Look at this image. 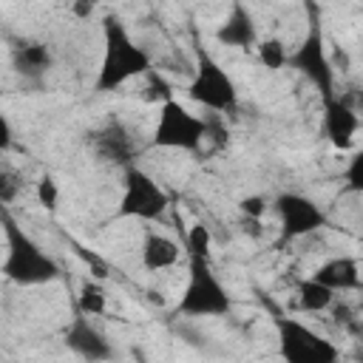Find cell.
Listing matches in <instances>:
<instances>
[{"label": "cell", "mask_w": 363, "mask_h": 363, "mask_svg": "<svg viewBox=\"0 0 363 363\" xmlns=\"http://www.w3.org/2000/svg\"><path fill=\"white\" fill-rule=\"evenodd\" d=\"M216 40L218 45H227V48H255V43L261 40L258 37V26H255V17L252 11L241 3V0H233L227 17L218 23L216 28Z\"/></svg>", "instance_id": "13"}, {"label": "cell", "mask_w": 363, "mask_h": 363, "mask_svg": "<svg viewBox=\"0 0 363 363\" xmlns=\"http://www.w3.org/2000/svg\"><path fill=\"white\" fill-rule=\"evenodd\" d=\"M210 241H213L210 227L199 221V224H193L184 233V252L187 255H204V258H210Z\"/></svg>", "instance_id": "21"}, {"label": "cell", "mask_w": 363, "mask_h": 363, "mask_svg": "<svg viewBox=\"0 0 363 363\" xmlns=\"http://www.w3.org/2000/svg\"><path fill=\"white\" fill-rule=\"evenodd\" d=\"M315 281L326 284L335 292H352V289H363V278H360V261L352 255H335L329 261H323L315 272Z\"/></svg>", "instance_id": "15"}, {"label": "cell", "mask_w": 363, "mask_h": 363, "mask_svg": "<svg viewBox=\"0 0 363 363\" xmlns=\"http://www.w3.org/2000/svg\"><path fill=\"white\" fill-rule=\"evenodd\" d=\"M272 323L278 332V354L286 363H335L340 357V349L332 340H326L298 318L278 315Z\"/></svg>", "instance_id": "8"}, {"label": "cell", "mask_w": 363, "mask_h": 363, "mask_svg": "<svg viewBox=\"0 0 363 363\" xmlns=\"http://www.w3.org/2000/svg\"><path fill=\"white\" fill-rule=\"evenodd\" d=\"M233 312V295L210 267L204 255H187V281L176 303L179 318H227Z\"/></svg>", "instance_id": "2"}, {"label": "cell", "mask_w": 363, "mask_h": 363, "mask_svg": "<svg viewBox=\"0 0 363 363\" xmlns=\"http://www.w3.org/2000/svg\"><path fill=\"white\" fill-rule=\"evenodd\" d=\"M9 142H11V128H9V119L3 116V147H9Z\"/></svg>", "instance_id": "30"}, {"label": "cell", "mask_w": 363, "mask_h": 363, "mask_svg": "<svg viewBox=\"0 0 363 363\" xmlns=\"http://www.w3.org/2000/svg\"><path fill=\"white\" fill-rule=\"evenodd\" d=\"M20 193H23V176L14 173L11 167H3V173H0V201L11 204Z\"/></svg>", "instance_id": "25"}, {"label": "cell", "mask_w": 363, "mask_h": 363, "mask_svg": "<svg viewBox=\"0 0 363 363\" xmlns=\"http://www.w3.org/2000/svg\"><path fill=\"white\" fill-rule=\"evenodd\" d=\"M187 99L196 102V105H201L204 111L224 113V116H230V113L238 111V88H235V79L204 48L196 51L193 77L187 82Z\"/></svg>", "instance_id": "5"}, {"label": "cell", "mask_w": 363, "mask_h": 363, "mask_svg": "<svg viewBox=\"0 0 363 363\" xmlns=\"http://www.w3.org/2000/svg\"><path fill=\"white\" fill-rule=\"evenodd\" d=\"M337 94H340V96L357 111V116L363 119V85H352L349 91H337Z\"/></svg>", "instance_id": "28"}, {"label": "cell", "mask_w": 363, "mask_h": 363, "mask_svg": "<svg viewBox=\"0 0 363 363\" xmlns=\"http://www.w3.org/2000/svg\"><path fill=\"white\" fill-rule=\"evenodd\" d=\"M65 346L82 360H111L116 354L108 335L85 312H77L65 326Z\"/></svg>", "instance_id": "11"}, {"label": "cell", "mask_w": 363, "mask_h": 363, "mask_svg": "<svg viewBox=\"0 0 363 363\" xmlns=\"http://www.w3.org/2000/svg\"><path fill=\"white\" fill-rule=\"evenodd\" d=\"M343 190L346 193H363V147L354 150L343 167Z\"/></svg>", "instance_id": "23"}, {"label": "cell", "mask_w": 363, "mask_h": 363, "mask_svg": "<svg viewBox=\"0 0 363 363\" xmlns=\"http://www.w3.org/2000/svg\"><path fill=\"white\" fill-rule=\"evenodd\" d=\"M3 235H6V258L3 275L17 286H43L60 278V264L31 238L26 235L9 216H3Z\"/></svg>", "instance_id": "3"}, {"label": "cell", "mask_w": 363, "mask_h": 363, "mask_svg": "<svg viewBox=\"0 0 363 363\" xmlns=\"http://www.w3.org/2000/svg\"><path fill=\"white\" fill-rule=\"evenodd\" d=\"M182 258V247L179 241H173L170 235L164 233H145L142 238V250H139V261L147 272H162V269H170L176 267Z\"/></svg>", "instance_id": "16"}, {"label": "cell", "mask_w": 363, "mask_h": 363, "mask_svg": "<svg viewBox=\"0 0 363 363\" xmlns=\"http://www.w3.org/2000/svg\"><path fill=\"white\" fill-rule=\"evenodd\" d=\"M272 213L278 216L281 244L309 238V235H315L318 230L326 227L323 207L315 199L303 196V193H278L275 201H272Z\"/></svg>", "instance_id": "9"}, {"label": "cell", "mask_w": 363, "mask_h": 363, "mask_svg": "<svg viewBox=\"0 0 363 363\" xmlns=\"http://www.w3.org/2000/svg\"><path fill=\"white\" fill-rule=\"evenodd\" d=\"M99 0H71V17L74 20H91Z\"/></svg>", "instance_id": "27"}, {"label": "cell", "mask_w": 363, "mask_h": 363, "mask_svg": "<svg viewBox=\"0 0 363 363\" xmlns=\"http://www.w3.org/2000/svg\"><path fill=\"white\" fill-rule=\"evenodd\" d=\"M204 136H207V119L184 108L176 96L159 105V116L153 125L150 145L162 150H184L201 156L204 150Z\"/></svg>", "instance_id": "6"}, {"label": "cell", "mask_w": 363, "mask_h": 363, "mask_svg": "<svg viewBox=\"0 0 363 363\" xmlns=\"http://www.w3.org/2000/svg\"><path fill=\"white\" fill-rule=\"evenodd\" d=\"M167 207H170V199L150 173H145L136 164L122 170V196H119L116 218H136V221L156 224L164 218Z\"/></svg>", "instance_id": "7"}, {"label": "cell", "mask_w": 363, "mask_h": 363, "mask_svg": "<svg viewBox=\"0 0 363 363\" xmlns=\"http://www.w3.org/2000/svg\"><path fill=\"white\" fill-rule=\"evenodd\" d=\"M335 298H337V292L329 289L326 284L315 281L312 275L298 281V298L295 301H298V309H303V312H326L335 303Z\"/></svg>", "instance_id": "17"}, {"label": "cell", "mask_w": 363, "mask_h": 363, "mask_svg": "<svg viewBox=\"0 0 363 363\" xmlns=\"http://www.w3.org/2000/svg\"><path fill=\"white\" fill-rule=\"evenodd\" d=\"M255 57L269 71H281V68L289 65V48H286V43L281 37H264V40H258L255 43Z\"/></svg>", "instance_id": "18"}, {"label": "cell", "mask_w": 363, "mask_h": 363, "mask_svg": "<svg viewBox=\"0 0 363 363\" xmlns=\"http://www.w3.org/2000/svg\"><path fill=\"white\" fill-rule=\"evenodd\" d=\"M145 91H147V94H145L147 102H159V105H162V102L173 99V85L162 77V71H156V65L145 74Z\"/></svg>", "instance_id": "22"}, {"label": "cell", "mask_w": 363, "mask_h": 363, "mask_svg": "<svg viewBox=\"0 0 363 363\" xmlns=\"http://www.w3.org/2000/svg\"><path fill=\"white\" fill-rule=\"evenodd\" d=\"M267 199L264 196H244L241 201H238V213L241 216H250V218H264V213H267Z\"/></svg>", "instance_id": "26"}, {"label": "cell", "mask_w": 363, "mask_h": 363, "mask_svg": "<svg viewBox=\"0 0 363 363\" xmlns=\"http://www.w3.org/2000/svg\"><path fill=\"white\" fill-rule=\"evenodd\" d=\"M303 3H306L309 23H306L303 40L295 45V51H289V68H295L320 94V99H329L332 94H337V71H335L332 57L326 51L320 9L315 0H303Z\"/></svg>", "instance_id": "4"}, {"label": "cell", "mask_w": 363, "mask_h": 363, "mask_svg": "<svg viewBox=\"0 0 363 363\" xmlns=\"http://www.w3.org/2000/svg\"><path fill=\"white\" fill-rule=\"evenodd\" d=\"M85 142L102 164H111V167H119V170H128V167L136 164L139 142H136L130 125H125L122 119H108L105 125L94 128Z\"/></svg>", "instance_id": "10"}, {"label": "cell", "mask_w": 363, "mask_h": 363, "mask_svg": "<svg viewBox=\"0 0 363 363\" xmlns=\"http://www.w3.org/2000/svg\"><path fill=\"white\" fill-rule=\"evenodd\" d=\"M150 68H153L150 54L130 37L122 17L105 14L102 17V57H99L94 91L96 94L119 91L125 82L145 77Z\"/></svg>", "instance_id": "1"}, {"label": "cell", "mask_w": 363, "mask_h": 363, "mask_svg": "<svg viewBox=\"0 0 363 363\" xmlns=\"http://www.w3.org/2000/svg\"><path fill=\"white\" fill-rule=\"evenodd\" d=\"M357 130H360V116L340 94L323 99V136L335 150H349L354 145Z\"/></svg>", "instance_id": "12"}, {"label": "cell", "mask_w": 363, "mask_h": 363, "mask_svg": "<svg viewBox=\"0 0 363 363\" xmlns=\"http://www.w3.org/2000/svg\"><path fill=\"white\" fill-rule=\"evenodd\" d=\"M329 57H332V65H335V71H340V74H346L349 71V65H352V60H349V54H346V48H335V51H329Z\"/></svg>", "instance_id": "29"}, {"label": "cell", "mask_w": 363, "mask_h": 363, "mask_svg": "<svg viewBox=\"0 0 363 363\" xmlns=\"http://www.w3.org/2000/svg\"><path fill=\"white\" fill-rule=\"evenodd\" d=\"M207 136H204V150L201 153H221L230 145V128L224 122V113H207Z\"/></svg>", "instance_id": "20"}, {"label": "cell", "mask_w": 363, "mask_h": 363, "mask_svg": "<svg viewBox=\"0 0 363 363\" xmlns=\"http://www.w3.org/2000/svg\"><path fill=\"white\" fill-rule=\"evenodd\" d=\"M34 193H37V201H40L45 210H57V204H60V184H57V179H54L51 173H43V176L37 179Z\"/></svg>", "instance_id": "24"}, {"label": "cell", "mask_w": 363, "mask_h": 363, "mask_svg": "<svg viewBox=\"0 0 363 363\" xmlns=\"http://www.w3.org/2000/svg\"><path fill=\"white\" fill-rule=\"evenodd\" d=\"M105 309H108L105 289L96 281H82L79 295H77V312H85V315L96 318V315H105Z\"/></svg>", "instance_id": "19"}, {"label": "cell", "mask_w": 363, "mask_h": 363, "mask_svg": "<svg viewBox=\"0 0 363 363\" xmlns=\"http://www.w3.org/2000/svg\"><path fill=\"white\" fill-rule=\"evenodd\" d=\"M54 65V51L48 43L43 40H20L17 45H11V68L28 79V82H40L45 79V74Z\"/></svg>", "instance_id": "14"}]
</instances>
